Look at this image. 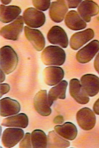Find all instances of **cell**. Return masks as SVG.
<instances>
[{"instance_id": "6da1fadb", "label": "cell", "mask_w": 99, "mask_h": 148, "mask_svg": "<svg viewBox=\"0 0 99 148\" xmlns=\"http://www.w3.org/2000/svg\"><path fill=\"white\" fill-rule=\"evenodd\" d=\"M19 62V58L14 49L6 46L0 49L1 69L6 74L8 75L14 72Z\"/></svg>"}, {"instance_id": "7a4b0ae2", "label": "cell", "mask_w": 99, "mask_h": 148, "mask_svg": "<svg viewBox=\"0 0 99 148\" xmlns=\"http://www.w3.org/2000/svg\"><path fill=\"white\" fill-rule=\"evenodd\" d=\"M41 60L46 65L61 66L65 62L66 52L57 46H49L41 53Z\"/></svg>"}, {"instance_id": "3957f363", "label": "cell", "mask_w": 99, "mask_h": 148, "mask_svg": "<svg viewBox=\"0 0 99 148\" xmlns=\"http://www.w3.org/2000/svg\"><path fill=\"white\" fill-rule=\"evenodd\" d=\"M23 16H19L14 22L3 26L1 30V35L9 40H17L19 39L24 28Z\"/></svg>"}, {"instance_id": "277c9868", "label": "cell", "mask_w": 99, "mask_h": 148, "mask_svg": "<svg viewBox=\"0 0 99 148\" xmlns=\"http://www.w3.org/2000/svg\"><path fill=\"white\" fill-rule=\"evenodd\" d=\"M23 19L26 25L35 28L42 27L46 21L45 14L33 8H29L25 10Z\"/></svg>"}, {"instance_id": "5b68a950", "label": "cell", "mask_w": 99, "mask_h": 148, "mask_svg": "<svg viewBox=\"0 0 99 148\" xmlns=\"http://www.w3.org/2000/svg\"><path fill=\"white\" fill-rule=\"evenodd\" d=\"M76 120L80 127L86 131L92 130L96 125L95 114L89 108L79 110L76 114Z\"/></svg>"}, {"instance_id": "8992f818", "label": "cell", "mask_w": 99, "mask_h": 148, "mask_svg": "<svg viewBox=\"0 0 99 148\" xmlns=\"http://www.w3.org/2000/svg\"><path fill=\"white\" fill-rule=\"evenodd\" d=\"M24 135V131L20 128H7L2 135V144L6 148L14 147L22 139Z\"/></svg>"}, {"instance_id": "52a82bcc", "label": "cell", "mask_w": 99, "mask_h": 148, "mask_svg": "<svg viewBox=\"0 0 99 148\" xmlns=\"http://www.w3.org/2000/svg\"><path fill=\"white\" fill-rule=\"evenodd\" d=\"M99 51V40H93L77 52L76 58L78 62L85 64L90 62Z\"/></svg>"}, {"instance_id": "ba28073f", "label": "cell", "mask_w": 99, "mask_h": 148, "mask_svg": "<svg viewBox=\"0 0 99 148\" xmlns=\"http://www.w3.org/2000/svg\"><path fill=\"white\" fill-rule=\"evenodd\" d=\"M69 91L71 96L80 104H86L89 102V96L77 79H73L69 82Z\"/></svg>"}, {"instance_id": "9c48e42d", "label": "cell", "mask_w": 99, "mask_h": 148, "mask_svg": "<svg viewBox=\"0 0 99 148\" xmlns=\"http://www.w3.org/2000/svg\"><path fill=\"white\" fill-rule=\"evenodd\" d=\"M34 107L39 114L42 116H49L52 113L49 105L46 90L39 91L34 98Z\"/></svg>"}, {"instance_id": "30bf717a", "label": "cell", "mask_w": 99, "mask_h": 148, "mask_svg": "<svg viewBox=\"0 0 99 148\" xmlns=\"http://www.w3.org/2000/svg\"><path fill=\"white\" fill-rule=\"evenodd\" d=\"M47 39L51 44L57 45L64 49L69 45V39L64 29L59 26H54L47 34Z\"/></svg>"}, {"instance_id": "8fae6325", "label": "cell", "mask_w": 99, "mask_h": 148, "mask_svg": "<svg viewBox=\"0 0 99 148\" xmlns=\"http://www.w3.org/2000/svg\"><path fill=\"white\" fill-rule=\"evenodd\" d=\"M77 11L85 22H89L91 17L99 14V6L93 1H83L78 7Z\"/></svg>"}, {"instance_id": "7c38bea8", "label": "cell", "mask_w": 99, "mask_h": 148, "mask_svg": "<svg viewBox=\"0 0 99 148\" xmlns=\"http://www.w3.org/2000/svg\"><path fill=\"white\" fill-rule=\"evenodd\" d=\"M64 76V70L60 67H48L43 71L44 81L48 86H53L59 84L63 79Z\"/></svg>"}, {"instance_id": "4fadbf2b", "label": "cell", "mask_w": 99, "mask_h": 148, "mask_svg": "<svg viewBox=\"0 0 99 148\" xmlns=\"http://www.w3.org/2000/svg\"><path fill=\"white\" fill-rule=\"evenodd\" d=\"M94 37V31L89 28L76 32L71 37L70 40V46L72 49L77 51L85 44L91 40Z\"/></svg>"}, {"instance_id": "5bb4252c", "label": "cell", "mask_w": 99, "mask_h": 148, "mask_svg": "<svg viewBox=\"0 0 99 148\" xmlns=\"http://www.w3.org/2000/svg\"><path fill=\"white\" fill-rule=\"evenodd\" d=\"M68 11L66 1L58 0L52 3L49 10L51 19L55 23H60L64 20Z\"/></svg>"}, {"instance_id": "9a60e30c", "label": "cell", "mask_w": 99, "mask_h": 148, "mask_svg": "<svg viewBox=\"0 0 99 148\" xmlns=\"http://www.w3.org/2000/svg\"><path fill=\"white\" fill-rule=\"evenodd\" d=\"M24 33L25 37L36 51H40L44 49L45 47V39L41 31L25 26Z\"/></svg>"}, {"instance_id": "2e32d148", "label": "cell", "mask_w": 99, "mask_h": 148, "mask_svg": "<svg viewBox=\"0 0 99 148\" xmlns=\"http://www.w3.org/2000/svg\"><path fill=\"white\" fill-rule=\"evenodd\" d=\"M81 84L90 97H94L99 92V77L93 74L84 75L81 77Z\"/></svg>"}, {"instance_id": "e0dca14e", "label": "cell", "mask_w": 99, "mask_h": 148, "mask_svg": "<svg viewBox=\"0 0 99 148\" xmlns=\"http://www.w3.org/2000/svg\"><path fill=\"white\" fill-rule=\"evenodd\" d=\"M1 116L3 117L17 114L20 112L19 103L10 97L3 98L0 100Z\"/></svg>"}, {"instance_id": "ac0fdd59", "label": "cell", "mask_w": 99, "mask_h": 148, "mask_svg": "<svg viewBox=\"0 0 99 148\" xmlns=\"http://www.w3.org/2000/svg\"><path fill=\"white\" fill-rule=\"evenodd\" d=\"M21 12L20 7L16 5H0V20L3 23H8L15 20Z\"/></svg>"}, {"instance_id": "d6986e66", "label": "cell", "mask_w": 99, "mask_h": 148, "mask_svg": "<svg viewBox=\"0 0 99 148\" xmlns=\"http://www.w3.org/2000/svg\"><path fill=\"white\" fill-rule=\"evenodd\" d=\"M64 22L69 29L73 31L82 30L87 26L86 22L75 10H71L67 13Z\"/></svg>"}, {"instance_id": "ffe728a7", "label": "cell", "mask_w": 99, "mask_h": 148, "mask_svg": "<svg viewBox=\"0 0 99 148\" xmlns=\"http://www.w3.org/2000/svg\"><path fill=\"white\" fill-rule=\"evenodd\" d=\"M29 120L27 115L20 113L3 119L1 125L6 127L26 128L28 125Z\"/></svg>"}, {"instance_id": "44dd1931", "label": "cell", "mask_w": 99, "mask_h": 148, "mask_svg": "<svg viewBox=\"0 0 99 148\" xmlns=\"http://www.w3.org/2000/svg\"><path fill=\"white\" fill-rule=\"evenodd\" d=\"M67 85L68 83L67 82L64 80L61 81L57 86H55L50 90L48 95V99L50 106H52L54 101H56L58 99H64L66 98Z\"/></svg>"}, {"instance_id": "7402d4cb", "label": "cell", "mask_w": 99, "mask_h": 148, "mask_svg": "<svg viewBox=\"0 0 99 148\" xmlns=\"http://www.w3.org/2000/svg\"><path fill=\"white\" fill-rule=\"evenodd\" d=\"M54 129L59 135L66 139L72 141L77 137L78 133L77 127L71 122L64 123L62 125H56Z\"/></svg>"}, {"instance_id": "603a6c76", "label": "cell", "mask_w": 99, "mask_h": 148, "mask_svg": "<svg viewBox=\"0 0 99 148\" xmlns=\"http://www.w3.org/2000/svg\"><path fill=\"white\" fill-rule=\"evenodd\" d=\"M48 148H67L70 146V142L61 137L55 131L49 132L48 137Z\"/></svg>"}, {"instance_id": "cb8c5ba5", "label": "cell", "mask_w": 99, "mask_h": 148, "mask_svg": "<svg viewBox=\"0 0 99 148\" xmlns=\"http://www.w3.org/2000/svg\"><path fill=\"white\" fill-rule=\"evenodd\" d=\"M31 139L33 148H47L48 138L46 133L42 130H34L31 134Z\"/></svg>"}, {"instance_id": "d4e9b609", "label": "cell", "mask_w": 99, "mask_h": 148, "mask_svg": "<svg viewBox=\"0 0 99 148\" xmlns=\"http://www.w3.org/2000/svg\"><path fill=\"white\" fill-rule=\"evenodd\" d=\"M33 5L36 9L41 11H46L51 7V1L49 0L46 1H37L34 0L32 1Z\"/></svg>"}, {"instance_id": "484cf974", "label": "cell", "mask_w": 99, "mask_h": 148, "mask_svg": "<svg viewBox=\"0 0 99 148\" xmlns=\"http://www.w3.org/2000/svg\"><path fill=\"white\" fill-rule=\"evenodd\" d=\"M19 147L20 148H32V145L31 139V134L26 133L25 134L22 140L20 142Z\"/></svg>"}, {"instance_id": "4316f807", "label": "cell", "mask_w": 99, "mask_h": 148, "mask_svg": "<svg viewBox=\"0 0 99 148\" xmlns=\"http://www.w3.org/2000/svg\"><path fill=\"white\" fill-rule=\"evenodd\" d=\"M1 87V97L4 94L8 92L10 90V86L8 84H1L0 85Z\"/></svg>"}, {"instance_id": "83f0119b", "label": "cell", "mask_w": 99, "mask_h": 148, "mask_svg": "<svg viewBox=\"0 0 99 148\" xmlns=\"http://www.w3.org/2000/svg\"><path fill=\"white\" fill-rule=\"evenodd\" d=\"M69 9H75L78 7L80 4L82 2L81 0L78 1H66Z\"/></svg>"}, {"instance_id": "f1b7e54d", "label": "cell", "mask_w": 99, "mask_h": 148, "mask_svg": "<svg viewBox=\"0 0 99 148\" xmlns=\"http://www.w3.org/2000/svg\"><path fill=\"white\" fill-rule=\"evenodd\" d=\"M94 66L95 70L99 74V52L94 60Z\"/></svg>"}, {"instance_id": "f546056e", "label": "cell", "mask_w": 99, "mask_h": 148, "mask_svg": "<svg viewBox=\"0 0 99 148\" xmlns=\"http://www.w3.org/2000/svg\"><path fill=\"white\" fill-rule=\"evenodd\" d=\"M93 108L94 113L98 115H99V98L94 103Z\"/></svg>"}, {"instance_id": "4dcf8cb0", "label": "cell", "mask_w": 99, "mask_h": 148, "mask_svg": "<svg viewBox=\"0 0 99 148\" xmlns=\"http://www.w3.org/2000/svg\"><path fill=\"white\" fill-rule=\"evenodd\" d=\"M64 121V118H63V116H56L54 120V123H61Z\"/></svg>"}, {"instance_id": "1f68e13d", "label": "cell", "mask_w": 99, "mask_h": 148, "mask_svg": "<svg viewBox=\"0 0 99 148\" xmlns=\"http://www.w3.org/2000/svg\"><path fill=\"white\" fill-rule=\"evenodd\" d=\"M5 73L3 72V70L1 69V83H3V81L5 80Z\"/></svg>"}, {"instance_id": "d6a6232c", "label": "cell", "mask_w": 99, "mask_h": 148, "mask_svg": "<svg viewBox=\"0 0 99 148\" xmlns=\"http://www.w3.org/2000/svg\"><path fill=\"white\" fill-rule=\"evenodd\" d=\"M12 2V1H10V0H2L1 1V2H2V3L4 4V5H8L9 3H10V2Z\"/></svg>"}]
</instances>
